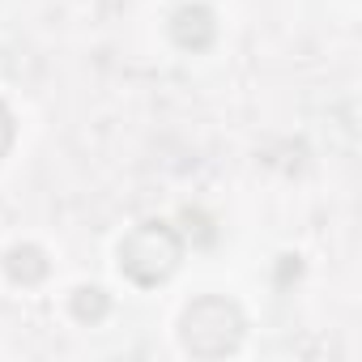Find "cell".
<instances>
[{
  "label": "cell",
  "instance_id": "cell-3",
  "mask_svg": "<svg viewBox=\"0 0 362 362\" xmlns=\"http://www.w3.org/2000/svg\"><path fill=\"white\" fill-rule=\"evenodd\" d=\"M103 307H107V303H103V290H90V303L77 298V311H81V315H103Z\"/></svg>",
  "mask_w": 362,
  "mask_h": 362
},
{
  "label": "cell",
  "instance_id": "cell-4",
  "mask_svg": "<svg viewBox=\"0 0 362 362\" xmlns=\"http://www.w3.org/2000/svg\"><path fill=\"white\" fill-rule=\"evenodd\" d=\"M9 141H13V119H9V111H5V107H0V158H5Z\"/></svg>",
  "mask_w": 362,
  "mask_h": 362
},
{
  "label": "cell",
  "instance_id": "cell-2",
  "mask_svg": "<svg viewBox=\"0 0 362 362\" xmlns=\"http://www.w3.org/2000/svg\"><path fill=\"white\" fill-rule=\"evenodd\" d=\"M239 337H243V320H239L235 303H226V298H201L184 315V345L201 358L230 354L239 345Z\"/></svg>",
  "mask_w": 362,
  "mask_h": 362
},
{
  "label": "cell",
  "instance_id": "cell-1",
  "mask_svg": "<svg viewBox=\"0 0 362 362\" xmlns=\"http://www.w3.org/2000/svg\"><path fill=\"white\" fill-rule=\"evenodd\" d=\"M175 264H179V239L162 222H145L119 243V269L141 286L162 281Z\"/></svg>",
  "mask_w": 362,
  "mask_h": 362
}]
</instances>
